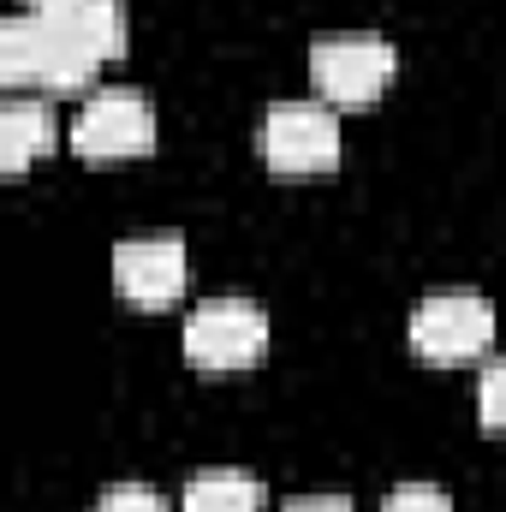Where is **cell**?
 Returning a JSON list of instances; mask_svg holds the SVG:
<instances>
[{
  "mask_svg": "<svg viewBox=\"0 0 506 512\" xmlns=\"http://www.w3.org/2000/svg\"><path fill=\"white\" fill-rule=\"evenodd\" d=\"M0 72L12 84H48V90H78L90 72H96V54L78 48L48 12H30V18H12L0 30Z\"/></svg>",
  "mask_w": 506,
  "mask_h": 512,
  "instance_id": "1",
  "label": "cell"
},
{
  "mask_svg": "<svg viewBox=\"0 0 506 512\" xmlns=\"http://www.w3.org/2000/svg\"><path fill=\"white\" fill-rule=\"evenodd\" d=\"M268 346V316L245 298H209L191 322H185V358L203 370H239L256 364Z\"/></svg>",
  "mask_w": 506,
  "mask_h": 512,
  "instance_id": "2",
  "label": "cell"
},
{
  "mask_svg": "<svg viewBox=\"0 0 506 512\" xmlns=\"http://www.w3.org/2000/svg\"><path fill=\"white\" fill-rule=\"evenodd\" d=\"M489 340H495V310L477 292H435V298H423L411 310V346L423 358L453 364V358L483 352Z\"/></svg>",
  "mask_w": 506,
  "mask_h": 512,
  "instance_id": "3",
  "label": "cell"
},
{
  "mask_svg": "<svg viewBox=\"0 0 506 512\" xmlns=\"http://www.w3.org/2000/svg\"><path fill=\"white\" fill-rule=\"evenodd\" d=\"M310 78L328 102H370L393 78V42H381V36H322L310 48Z\"/></svg>",
  "mask_w": 506,
  "mask_h": 512,
  "instance_id": "4",
  "label": "cell"
},
{
  "mask_svg": "<svg viewBox=\"0 0 506 512\" xmlns=\"http://www.w3.org/2000/svg\"><path fill=\"white\" fill-rule=\"evenodd\" d=\"M262 155L280 173H316L340 155V120L322 102H274L262 120Z\"/></svg>",
  "mask_w": 506,
  "mask_h": 512,
  "instance_id": "5",
  "label": "cell"
},
{
  "mask_svg": "<svg viewBox=\"0 0 506 512\" xmlns=\"http://www.w3.org/2000/svg\"><path fill=\"white\" fill-rule=\"evenodd\" d=\"M72 143H78V155H96V161L149 149L155 143V108H149V96H137V90H96L78 108V120H72Z\"/></svg>",
  "mask_w": 506,
  "mask_h": 512,
  "instance_id": "6",
  "label": "cell"
},
{
  "mask_svg": "<svg viewBox=\"0 0 506 512\" xmlns=\"http://www.w3.org/2000/svg\"><path fill=\"white\" fill-rule=\"evenodd\" d=\"M185 245L173 233H149V239H126L114 251V286L137 298V304H167L185 292Z\"/></svg>",
  "mask_w": 506,
  "mask_h": 512,
  "instance_id": "7",
  "label": "cell"
},
{
  "mask_svg": "<svg viewBox=\"0 0 506 512\" xmlns=\"http://www.w3.org/2000/svg\"><path fill=\"white\" fill-rule=\"evenodd\" d=\"M48 18L78 48H90L96 60H108V54L126 48V6L120 0H60V6H48Z\"/></svg>",
  "mask_w": 506,
  "mask_h": 512,
  "instance_id": "8",
  "label": "cell"
},
{
  "mask_svg": "<svg viewBox=\"0 0 506 512\" xmlns=\"http://www.w3.org/2000/svg\"><path fill=\"white\" fill-rule=\"evenodd\" d=\"M48 143H54V114L42 102H6L0 108V161H6V173L30 167Z\"/></svg>",
  "mask_w": 506,
  "mask_h": 512,
  "instance_id": "9",
  "label": "cell"
},
{
  "mask_svg": "<svg viewBox=\"0 0 506 512\" xmlns=\"http://www.w3.org/2000/svg\"><path fill=\"white\" fill-rule=\"evenodd\" d=\"M185 512H262V483L245 471H203L185 489Z\"/></svg>",
  "mask_w": 506,
  "mask_h": 512,
  "instance_id": "10",
  "label": "cell"
},
{
  "mask_svg": "<svg viewBox=\"0 0 506 512\" xmlns=\"http://www.w3.org/2000/svg\"><path fill=\"white\" fill-rule=\"evenodd\" d=\"M96 512H167V501H161L149 483H120V489L102 495V507Z\"/></svg>",
  "mask_w": 506,
  "mask_h": 512,
  "instance_id": "11",
  "label": "cell"
},
{
  "mask_svg": "<svg viewBox=\"0 0 506 512\" xmlns=\"http://www.w3.org/2000/svg\"><path fill=\"white\" fill-rule=\"evenodd\" d=\"M387 512H453V501L435 483H405V489H393Z\"/></svg>",
  "mask_w": 506,
  "mask_h": 512,
  "instance_id": "12",
  "label": "cell"
},
{
  "mask_svg": "<svg viewBox=\"0 0 506 512\" xmlns=\"http://www.w3.org/2000/svg\"><path fill=\"white\" fill-rule=\"evenodd\" d=\"M477 405H483V423L506 429V364H495V370L483 376V393H477Z\"/></svg>",
  "mask_w": 506,
  "mask_h": 512,
  "instance_id": "13",
  "label": "cell"
},
{
  "mask_svg": "<svg viewBox=\"0 0 506 512\" xmlns=\"http://www.w3.org/2000/svg\"><path fill=\"white\" fill-rule=\"evenodd\" d=\"M286 512H352V501H340V495H316V501H298V507Z\"/></svg>",
  "mask_w": 506,
  "mask_h": 512,
  "instance_id": "14",
  "label": "cell"
},
{
  "mask_svg": "<svg viewBox=\"0 0 506 512\" xmlns=\"http://www.w3.org/2000/svg\"><path fill=\"white\" fill-rule=\"evenodd\" d=\"M48 6H60V0H36V12H48Z\"/></svg>",
  "mask_w": 506,
  "mask_h": 512,
  "instance_id": "15",
  "label": "cell"
}]
</instances>
